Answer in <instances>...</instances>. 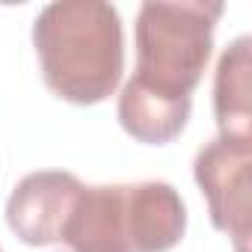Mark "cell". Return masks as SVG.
I'll return each mask as SVG.
<instances>
[{
    "instance_id": "5b68a950",
    "label": "cell",
    "mask_w": 252,
    "mask_h": 252,
    "mask_svg": "<svg viewBox=\"0 0 252 252\" xmlns=\"http://www.w3.org/2000/svg\"><path fill=\"white\" fill-rule=\"evenodd\" d=\"M80 187L77 175L65 169L24 175L6 199V225L27 246L60 243Z\"/></svg>"
},
{
    "instance_id": "52a82bcc",
    "label": "cell",
    "mask_w": 252,
    "mask_h": 252,
    "mask_svg": "<svg viewBox=\"0 0 252 252\" xmlns=\"http://www.w3.org/2000/svg\"><path fill=\"white\" fill-rule=\"evenodd\" d=\"M190 110H193V101H166V98L137 89L131 80L122 86L119 107H116L125 134L149 146L172 143L187 128Z\"/></svg>"
},
{
    "instance_id": "6da1fadb",
    "label": "cell",
    "mask_w": 252,
    "mask_h": 252,
    "mask_svg": "<svg viewBox=\"0 0 252 252\" xmlns=\"http://www.w3.org/2000/svg\"><path fill=\"white\" fill-rule=\"evenodd\" d=\"M45 86L77 107L110 98L125 68L122 18L104 0H57L33 21Z\"/></svg>"
},
{
    "instance_id": "8992f818",
    "label": "cell",
    "mask_w": 252,
    "mask_h": 252,
    "mask_svg": "<svg viewBox=\"0 0 252 252\" xmlns=\"http://www.w3.org/2000/svg\"><path fill=\"white\" fill-rule=\"evenodd\" d=\"M214 116L222 137L252 140V39L237 36L217 63Z\"/></svg>"
},
{
    "instance_id": "7a4b0ae2",
    "label": "cell",
    "mask_w": 252,
    "mask_h": 252,
    "mask_svg": "<svg viewBox=\"0 0 252 252\" xmlns=\"http://www.w3.org/2000/svg\"><path fill=\"white\" fill-rule=\"evenodd\" d=\"M187 231L181 193L166 181L80 187L63 231L68 252H169Z\"/></svg>"
},
{
    "instance_id": "277c9868",
    "label": "cell",
    "mask_w": 252,
    "mask_h": 252,
    "mask_svg": "<svg viewBox=\"0 0 252 252\" xmlns=\"http://www.w3.org/2000/svg\"><path fill=\"white\" fill-rule=\"evenodd\" d=\"M193 175L208 199L217 231L234 240V252H249L252 237V140L214 137L196 152Z\"/></svg>"
},
{
    "instance_id": "3957f363",
    "label": "cell",
    "mask_w": 252,
    "mask_h": 252,
    "mask_svg": "<svg viewBox=\"0 0 252 252\" xmlns=\"http://www.w3.org/2000/svg\"><path fill=\"white\" fill-rule=\"evenodd\" d=\"M220 0H146L137 12V71L131 83L166 101H193L211 51Z\"/></svg>"
},
{
    "instance_id": "ba28073f",
    "label": "cell",
    "mask_w": 252,
    "mask_h": 252,
    "mask_svg": "<svg viewBox=\"0 0 252 252\" xmlns=\"http://www.w3.org/2000/svg\"><path fill=\"white\" fill-rule=\"evenodd\" d=\"M0 252H3V249H0Z\"/></svg>"
}]
</instances>
